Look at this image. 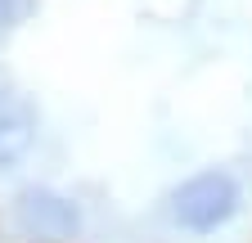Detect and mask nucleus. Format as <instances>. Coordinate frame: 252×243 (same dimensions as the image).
I'll use <instances>...</instances> for the list:
<instances>
[{
	"label": "nucleus",
	"mask_w": 252,
	"mask_h": 243,
	"mask_svg": "<svg viewBox=\"0 0 252 243\" xmlns=\"http://www.w3.org/2000/svg\"><path fill=\"white\" fill-rule=\"evenodd\" d=\"M239 212V180L230 171H198L171 194V216L189 234H212Z\"/></svg>",
	"instance_id": "nucleus-1"
},
{
	"label": "nucleus",
	"mask_w": 252,
	"mask_h": 243,
	"mask_svg": "<svg viewBox=\"0 0 252 243\" xmlns=\"http://www.w3.org/2000/svg\"><path fill=\"white\" fill-rule=\"evenodd\" d=\"M14 221L27 239H72L81 230V212L54 189H23L14 198Z\"/></svg>",
	"instance_id": "nucleus-2"
},
{
	"label": "nucleus",
	"mask_w": 252,
	"mask_h": 243,
	"mask_svg": "<svg viewBox=\"0 0 252 243\" xmlns=\"http://www.w3.org/2000/svg\"><path fill=\"white\" fill-rule=\"evenodd\" d=\"M36 140V113L18 95H0V171H14Z\"/></svg>",
	"instance_id": "nucleus-3"
},
{
	"label": "nucleus",
	"mask_w": 252,
	"mask_h": 243,
	"mask_svg": "<svg viewBox=\"0 0 252 243\" xmlns=\"http://www.w3.org/2000/svg\"><path fill=\"white\" fill-rule=\"evenodd\" d=\"M18 14H23V0H0V32H5V27H14Z\"/></svg>",
	"instance_id": "nucleus-4"
}]
</instances>
